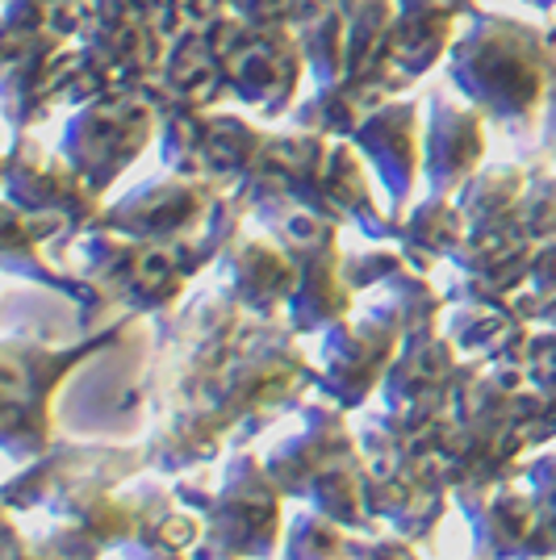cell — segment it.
<instances>
[{
	"instance_id": "cell-1",
	"label": "cell",
	"mask_w": 556,
	"mask_h": 560,
	"mask_svg": "<svg viewBox=\"0 0 556 560\" xmlns=\"http://www.w3.org/2000/svg\"><path fill=\"white\" fill-rule=\"evenodd\" d=\"M213 536L227 552H268L277 536V498L268 481L255 472L252 460H243L239 472L231 468V481L213 506Z\"/></svg>"
},
{
	"instance_id": "cell-2",
	"label": "cell",
	"mask_w": 556,
	"mask_h": 560,
	"mask_svg": "<svg viewBox=\"0 0 556 560\" xmlns=\"http://www.w3.org/2000/svg\"><path fill=\"white\" fill-rule=\"evenodd\" d=\"M289 560H356L344 532H339V518H302L289 536Z\"/></svg>"
},
{
	"instance_id": "cell-3",
	"label": "cell",
	"mask_w": 556,
	"mask_h": 560,
	"mask_svg": "<svg viewBox=\"0 0 556 560\" xmlns=\"http://www.w3.org/2000/svg\"><path fill=\"white\" fill-rule=\"evenodd\" d=\"M532 490L535 506H540V523H544V539L556 552V456H544L540 465H532Z\"/></svg>"
}]
</instances>
